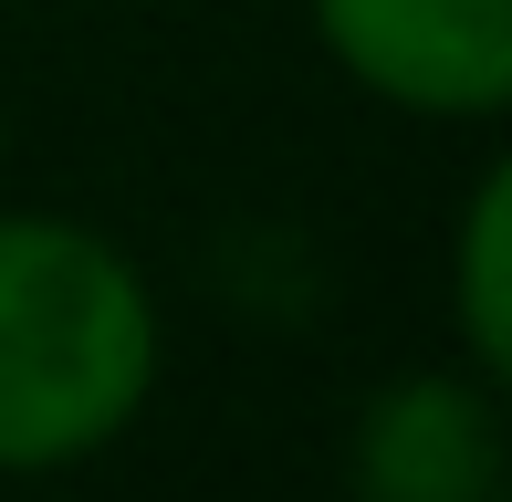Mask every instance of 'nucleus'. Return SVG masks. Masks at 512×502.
<instances>
[{
	"label": "nucleus",
	"instance_id": "nucleus-1",
	"mask_svg": "<svg viewBox=\"0 0 512 502\" xmlns=\"http://www.w3.org/2000/svg\"><path fill=\"white\" fill-rule=\"evenodd\" d=\"M168 304L147 262L74 210H0V482L84 471L147 419Z\"/></svg>",
	"mask_w": 512,
	"mask_h": 502
},
{
	"label": "nucleus",
	"instance_id": "nucleus-2",
	"mask_svg": "<svg viewBox=\"0 0 512 502\" xmlns=\"http://www.w3.org/2000/svg\"><path fill=\"white\" fill-rule=\"evenodd\" d=\"M314 53L418 126H502L512 0H304Z\"/></svg>",
	"mask_w": 512,
	"mask_h": 502
},
{
	"label": "nucleus",
	"instance_id": "nucleus-3",
	"mask_svg": "<svg viewBox=\"0 0 512 502\" xmlns=\"http://www.w3.org/2000/svg\"><path fill=\"white\" fill-rule=\"evenodd\" d=\"M345 502H512V408L492 367H429L366 387L345 419Z\"/></svg>",
	"mask_w": 512,
	"mask_h": 502
},
{
	"label": "nucleus",
	"instance_id": "nucleus-4",
	"mask_svg": "<svg viewBox=\"0 0 512 502\" xmlns=\"http://www.w3.org/2000/svg\"><path fill=\"white\" fill-rule=\"evenodd\" d=\"M450 346L460 367H512V168L471 178L460 199V231H450Z\"/></svg>",
	"mask_w": 512,
	"mask_h": 502
}]
</instances>
